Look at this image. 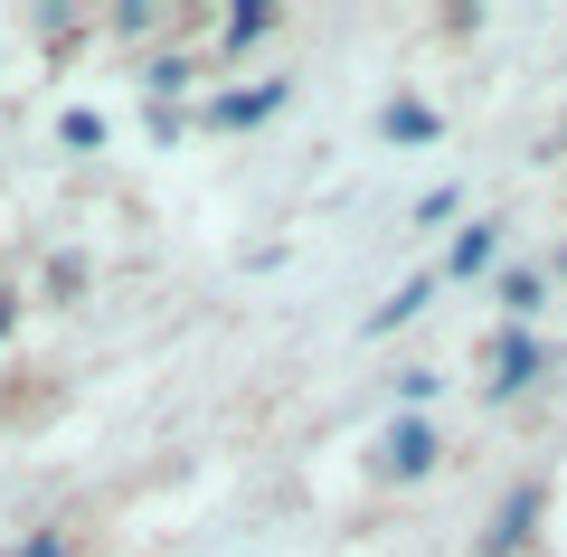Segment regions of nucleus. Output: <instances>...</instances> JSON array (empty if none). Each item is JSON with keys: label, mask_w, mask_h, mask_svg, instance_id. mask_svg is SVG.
<instances>
[{"label": "nucleus", "mask_w": 567, "mask_h": 557, "mask_svg": "<svg viewBox=\"0 0 567 557\" xmlns=\"http://www.w3.org/2000/svg\"><path fill=\"white\" fill-rule=\"evenodd\" d=\"M369 463H379V482H425L435 463H445V435H435L425 416H388V425H379V454H369Z\"/></svg>", "instance_id": "nucleus-1"}, {"label": "nucleus", "mask_w": 567, "mask_h": 557, "mask_svg": "<svg viewBox=\"0 0 567 557\" xmlns=\"http://www.w3.org/2000/svg\"><path fill=\"white\" fill-rule=\"evenodd\" d=\"M548 379V340L539 331H502V340H492V398H529V388H539Z\"/></svg>", "instance_id": "nucleus-2"}, {"label": "nucleus", "mask_w": 567, "mask_h": 557, "mask_svg": "<svg viewBox=\"0 0 567 557\" xmlns=\"http://www.w3.org/2000/svg\"><path fill=\"white\" fill-rule=\"evenodd\" d=\"M284 95H293L284 76H265V85H227V95H208V123H218V133H246V123L284 114Z\"/></svg>", "instance_id": "nucleus-3"}, {"label": "nucleus", "mask_w": 567, "mask_h": 557, "mask_svg": "<svg viewBox=\"0 0 567 557\" xmlns=\"http://www.w3.org/2000/svg\"><path fill=\"white\" fill-rule=\"evenodd\" d=\"M492 265H502V227H492V218L454 227V246H445V275H454V283H483Z\"/></svg>", "instance_id": "nucleus-4"}, {"label": "nucleus", "mask_w": 567, "mask_h": 557, "mask_svg": "<svg viewBox=\"0 0 567 557\" xmlns=\"http://www.w3.org/2000/svg\"><path fill=\"white\" fill-rule=\"evenodd\" d=\"M539 501H548L539 482H520V492L502 501V519H492V538H483V557H520V548H529V529H539Z\"/></svg>", "instance_id": "nucleus-5"}, {"label": "nucleus", "mask_w": 567, "mask_h": 557, "mask_svg": "<svg viewBox=\"0 0 567 557\" xmlns=\"http://www.w3.org/2000/svg\"><path fill=\"white\" fill-rule=\"evenodd\" d=\"M435 283H445V275H406V283H398V293H388V302H379V312H369V340H388V331H398V321H416V312H425V302H435Z\"/></svg>", "instance_id": "nucleus-6"}, {"label": "nucleus", "mask_w": 567, "mask_h": 557, "mask_svg": "<svg viewBox=\"0 0 567 557\" xmlns=\"http://www.w3.org/2000/svg\"><path fill=\"white\" fill-rule=\"evenodd\" d=\"M502 312H511V331H529V321L548 312V275H529V265H511V275H502Z\"/></svg>", "instance_id": "nucleus-7"}, {"label": "nucleus", "mask_w": 567, "mask_h": 557, "mask_svg": "<svg viewBox=\"0 0 567 557\" xmlns=\"http://www.w3.org/2000/svg\"><path fill=\"white\" fill-rule=\"evenodd\" d=\"M265 29H275V0H237V10L218 20V48L237 58V48H256V39H265Z\"/></svg>", "instance_id": "nucleus-8"}, {"label": "nucleus", "mask_w": 567, "mask_h": 557, "mask_svg": "<svg viewBox=\"0 0 567 557\" xmlns=\"http://www.w3.org/2000/svg\"><path fill=\"white\" fill-rule=\"evenodd\" d=\"M379 133H388V142H435L445 123H435V104H388V114H379Z\"/></svg>", "instance_id": "nucleus-9"}, {"label": "nucleus", "mask_w": 567, "mask_h": 557, "mask_svg": "<svg viewBox=\"0 0 567 557\" xmlns=\"http://www.w3.org/2000/svg\"><path fill=\"white\" fill-rule=\"evenodd\" d=\"M58 142H66V152H104V114L66 104V114H58Z\"/></svg>", "instance_id": "nucleus-10"}, {"label": "nucleus", "mask_w": 567, "mask_h": 557, "mask_svg": "<svg viewBox=\"0 0 567 557\" xmlns=\"http://www.w3.org/2000/svg\"><path fill=\"white\" fill-rule=\"evenodd\" d=\"M454 208H464V189H425V199H416V227H435V218H454Z\"/></svg>", "instance_id": "nucleus-11"}, {"label": "nucleus", "mask_w": 567, "mask_h": 557, "mask_svg": "<svg viewBox=\"0 0 567 557\" xmlns=\"http://www.w3.org/2000/svg\"><path fill=\"white\" fill-rule=\"evenodd\" d=\"M20 557H66V548H58V538H29V548H20Z\"/></svg>", "instance_id": "nucleus-12"}]
</instances>
